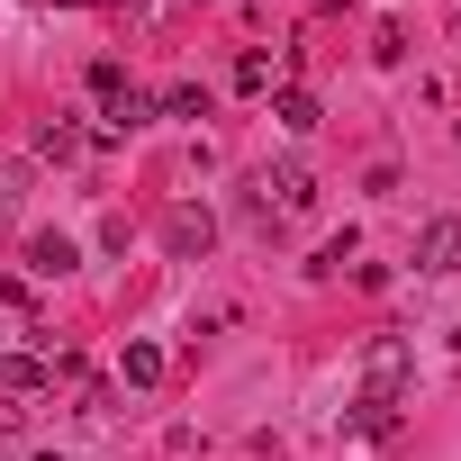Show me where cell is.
I'll return each instance as SVG.
<instances>
[{
  "label": "cell",
  "instance_id": "6",
  "mask_svg": "<svg viewBox=\"0 0 461 461\" xmlns=\"http://www.w3.org/2000/svg\"><path fill=\"white\" fill-rule=\"evenodd\" d=\"M100 127H109V136H136V127H154V100H145V91L127 82L118 100H100Z\"/></svg>",
  "mask_w": 461,
  "mask_h": 461
},
{
  "label": "cell",
  "instance_id": "5",
  "mask_svg": "<svg viewBox=\"0 0 461 461\" xmlns=\"http://www.w3.org/2000/svg\"><path fill=\"white\" fill-rule=\"evenodd\" d=\"M46 380H55V353L46 344H19V353L0 344V389H10V398H37Z\"/></svg>",
  "mask_w": 461,
  "mask_h": 461
},
{
  "label": "cell",
  "instance_id": "13",
  "mask_svg": "<svg viewBox=\"0 0 461 461\" xmlns=\"http://www.w3.org/2000/svg\"><path fill=\"white\" fill-rule=\"evenodd\" d=\"M118 91H127V64L100 55V64H91V100H118Z\"/></svg>",
  "mask_w": 461,
  "mask_h": 461
},
{
  "label": "cell",
  "instance_id": "10",
  "mask_svg": "<svg viewBox=\"0 0 461 461\" xmlns=\"http://www.w3.org/2000/svg\"><path fill=\"white\" fill-rule=\"evenodd\" d=\"M272 118H281V127H290V136H308V127H317V118H326V109H317V100H308V91H272Z\"/></svg>",
  "mask_w": 461,
  "mask_h": 461
},
{
  "label": "cell",
  "instance_id": "3",
  "mask_svg": "<svg viewBox=\"0 0 461 461\" xmlns=\"http://www.w3.org/2000/svg\"><path fill=\"white\" fill-rule=\"evenodd\" d=\"M254 190H263V199H254L263 217H299V208L317 199V172H308V163H272V172H263Z\"/></svg>",
  "mask_w": 461,
  "mask_h": 461
},
{
  "label": "cell",
  "instance_id": "12",
  "mask_svg": "<svg viewBox=\"0 0 461 461\" xmlns=\"http://www.w3.org/2000/svg\"><path fill=\"white\" fill-rule=\"evenodd\" d=\"M272 82H281V73H272V55H263V46H245V55H236V91H272Z\"/></svg>",
  "mask_w": 461,
  "mask_h": 461
},
{
  "label": "cell",
  "instance_id": "11",
  "mask_svg": "<svg viewBox=\"0 0 461 461\" xmlns=\"http://www.w3.org/2000/svg\"><path fill=\"white\" fill-rule=\"evenodd\" d=\"M37 154H46V163H73V154H82V127H73V118H46V127H37Z\"/></svg>",
  "mask_w": 461,
  "mask_h": 461
},
{
  "label": "cell",
  "instance_id": "8",
  "mask_svg": "<svg viewBox=\"0 0 461 461\" xmlns=\"http://www.w3.org/2000/svg\"><path fill=\"white\" fill-rule=\"evenodd\" d=\"M163 371H172V362H163V344H145V335H127V353H118V380H127V389H154Z\"/></svg>",
  "mask_w": 461,
  "mask_h": 461
},
{
  "label": "cell",
  "instance_id": "14",
  "mask_svg": "<svg viewBox=\"0 0 461 461\" xmlns=\"http://www.w3.org/2000/svg\"><path fill=\"white\" fill-rule=\"evenodd\" d=\"M19 425H28V398H0V443H10Z\"/></svg>",
  "mask_w": 461,
  "mask_h": 461
},
{
  "label": "cell",
  "instance_id": "9",
  "mask_svg": "<svg viewBox=\"0 0 461 461\" xmlns=\"http://www.w3.org/2000/svg\"><path fill=\"white\" fill-rule=\"evenodd\" d=\"M154 118H208V82H172L154 100Z\"/></svg>",
  "mask_w": 461,
  "mask_h": 461
},
{
  "label": "cell",
  "instance_id": "7",
  "mask_svg": "<svg viewBox=\"0 0 461 461\" xmlns=\"http://www.w3.org/2000/svg\"><path fill=\"white\" fill-rule=\"evenodd\" d=\"M82 254H73V236H28V281H64Z\"/></svg>",
  "mask_w": 461,
  "mask_h": 461
},
{
  "label": "cell",
  "instance_id": "4",
  "mask_svg": "<svg viewBox=\"0 0 461 461\" xmlns=\"http://www.w3.org/2000/svg\"><path fill=\"white\" fill-rule=\"evenodd\" d=\"M163 245H172V263H199V254L217 245V217H208L199 199H181V208L163 217Z\"/></svg>",
  "mask_w": 461,
  "mask_h": 461
},
{
  "label": "cell",
  "instance_id": "1",
  "mask_svg": "<svg viewBox=\"0 0 461 461\" xmlns=\"http://www.w3.org/2000/svg\"><path fill=\"white\" fill-rule=\"evenodd\" d=\"M407 380H416V344H407V335H380V344L362 353V398H353L362 434H389V425H398V398H407Z\"/></svg>",
  "mask_w": 461,
  "mask_h": 461
},
{
  "label": "cell",
  "instance_id": "15",
  "mask_svg": "<svg viewBox=\"0 0 461 461\" xmlns=\"http://www.w3.org/2000/svg\"><path fill=\"white\" fill-rule=\"evenodd\" d=\"M28 461H55V452H28Z\"/></svg>",
  "mask_w": 461,
  "mask_h": 461
},
{
  "label": "cell",
  "instance_id": "2",
  "mask_svg": "<svg viewBox=\"0 0 461 461\" xmlns=\"http://www.w3.org/2000/svg\"><path fill=\"white\" fill-rule=\"evenodd\" d=\"M416 272H425V281H461V208L425 217V236H416Z\"/></svg>",
  "mask_w": 461,
  "mask_h": 461
}]
</instances>
